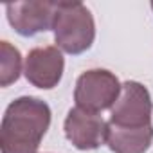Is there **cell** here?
I'll return each instance as SVG.
<instances>
[{
	"label": "cell",
	"instance_id": "obj_1",
	"mask_svg": "<svg viewBox=\"0 0 153 153\" xmlns=\"http://www.w3.org/2000/svg\"><path fill=\"white\" fill-rule=\"evenodd\" d=\"M51 106L38 97L22 96L9 103L0 124L2 153H36L51 126Z\"/></svg>",
	"mask_w": 153,
	"mask_h": 153
},
{
	"label": "cell",
	"instance_id": "obj_2",
	"mask_svg": "<svg viewBox=\"0 0 153 153\" xmlns=\"http://www.w3.org/2000/svg\"><path fill=\"white\" fill-rule=\"evenodd\" d=\"M52 31L56 47L72 56L87 52L96 40L94 16L81 2H58Z\"/></svg>",
	"mask_w": 153,
	"mask_h": 153
},
{
	"label": "cell",
	"instance_id": "obj_3",
	"mask_svg": "<svg viewBox=\"0 0 153 153\" xmlns=\"http://www.w3.org/2000/svg\"><path fill=\"white\" fill-rule=\"evenodd\" d=\"M153 101L149 90L139 81H124L121 96L110 108V126L121 130H146L151 128Z\"/></svg>",
	"mask_w": 153,
	"mask_h": 153
},
{
	"label": "cell",
	"instance_id": "obj_4",
	"mask_svg": "<svg viewBox=\"0 0 153 153\" xmlns=\"http://www.w3.org/2000/svg\"><path fill=\"white\" fill-rule=\"evenodd\" d=\"M121 88L123 85L114 72L106 68H90L76 81L74 101L81 110L99 114L115 105L117 97L121 96Z\"/></svg>",
	"mask_w": 153,
	"mask_h": 153
},
{
	"label": "cell",
	"instance_id": "obj_5",
	"mask_svg": "<svg viewBox=\"0 0 153 153\" xmlns=\"http://www.w3.org/2000/svg\"><path fill=\"white\" fill-rule=\"evenodd\" d=\"M58 2L31 0V2H13L6 6L7 22L20 36H34L52 29Z\"/></svg>",
	"mask_w": 153,
	"mask_h": 153
},
{
	"label": "cell",
	"instance_id": "obj_6",
	"mask_svg": "<svg viewBox=\"0 0 153 153\" xmlns=\"http://www.w3.org/2000/svg\"><path fill=\"white\" fill-rule=\"evenodd\" d=\"M63 70H65V58L61 51L54 45L31 49L24 63L25 79L33 87L42 90H51L58 87V83L63 78Z\"/></svg>",
	"mask_w": 153,
	"mask_h": 153
},
{
	"label": "cell",
	"instance_id": "obj_7",
	"mask_svg": "<svg viewBox=\"0 0 153 153\" xmlns=\"http://www.w3.org/2000/svg\"><path fill=\"white\" fill-rule=\"evenodd\" d=\"M106 126L108 123L99 114H92L78 106L68 110L63 123L67 140L81 151L97 149L106 144Z\"/></svg>",
	"mask_w": 153,
	"mask_h": 153
},
{
	"label": "cell",
	"instance_id": "obj_8",
	"mask_svg": "<svg viewBox=\"0 0 153 153\" xmlns=\"http://www.w3.org/2000/svg\"><path fill=\"white\" fill-rule=\"evenodd\" d=\"M153 142V126L146 130H121L106 126V146L114 153H146Z\"/></svg>",
	"mask_w": 153,
	"mask_h": 153
},
{
	"label": "cell",
	"instance_id": "obj_9",
	"mask_svg": "<svg viewBox=\"0 0 153 153\" xmlns=\"http://www.w3.org/2000/svg\"><path fill=\"white\" fill-rule=\"evenodd\" d=\"M22 54L9 42H0V87L13 85L22 74Z\"/></svg>",
	"mask_w": 153,
	"mask_h": 153
},
{
	"label": "cell",
	"instance_id": "obj_10",
	"mask_svg": "<svg viewBox=\"0 0 153 153\" xmlns=\"http://www.w3.org/2000/svg\"><path fill=\"white\" fill-rule=\"evenodd\" d=\"M151 9H153V2H151Z\"/></svg>",
	"mask_w": 153,
	"mask_h": 153
}]
</instances>
